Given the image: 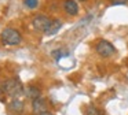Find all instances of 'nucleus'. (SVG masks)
<instances>
[{
	"label": "nucleus",
	"mask_w": 128,
	"mask_h": 115,
	"mask_svg": "<svg viewBox=\"0 0 128 115\" xmlns=\"http://www.w3.org/2000/svg\"><path fill=\"white\" fill-rule=\"evenodd\" d=\"M3 92L6 95L11 96L12 99H18L21 95L25 93V89H24L22 84L18 78H11V79H7L3 84Z\"/></svg>",
	"instance_id": "f257e3e1"
},
{
	"label": "nucleus",
	"mask_w": 128,
	"mask_h": 115,
	"mask_svg": "<svg viewBox=\"0 0 128 115\" xmlns=\"http://www.w3.org/2000/svg\"><path fill=\"white\" fill-rule=\"evenodd\" d=\"M0 40L4 45H18L22 43V34L17 29L7 27L0 33Z\"/></svg>",
	"instance_id": "f03ea898"
},
{
	"label": "nucleus",
	"mask_w": 128,
	"mask_h": 115,
	"mask_svg": "<svg viewBox=\"0 0 128 115\" xmlns=\"http://www.w3.org/2000/svg\"><path fill=\"white\" fill-rule=\"evenodd\" d=\"M95 51H96V54L102 58H110L116 54L114 45L108 40H99L98 41L96 45H95Z\"/></svg>",
	"instance_id": "7ed1b4c3"
},
{
	"label": "nucleus",
	"mask_w": 128,
	"mask_h": 115,
	"mask_svg": "<svg viewBox=\"0 0 128 115\" xmlns=\"http://www.w3.org/2000/svg\"><path fill=\"white\" fill-rule=\"evenodd\" d=\"M51 21H52V19H50L47 15H44V14H37V15H34L33 19H32V26H33L34 30H37V32L46 33V30H47L48 26L51 25Z\"/></svg>",
	"instance_id": "20e7f679"
},
{
	"label": "nucleus",
	"mask_w": 128,
	"mask_h": 115,
	"mask_svg": "<svg viewBox=\"0 0 128 115\" xmlns=\"http://www.w3.org/2000/svg\"><path fill=\"white\" fill-rule=\"evenodd\" d=\"M62 7H64L65 12H66L68 15H70V16H76L78 14V11H80L78 3L76 1V0H65L64 4H62Z\"/></svg>",
	"instance_id": "39448f33"
},
{
	"label": "nucleus",
	"mask_w": 128,
	"mask_h": 115,
	"mask_svg": "<svg viewBox=\"0 0 128 115\" xmlns=\"http://www.w3.org/2000/svg\"><path fill=\"white\" fill-rule=\"evenodd\" d=\"M32 110L36 115H40L42 112L47 111V101L43 97L34 99V100H32Z\"/></svg>",
	"instance_id": "423d86ee"
},
{
	"label": "nucleus",
	"mask_w": 128,
	"mask_h": 115,
	"mask_svg": "<svg viewBox=\"0 0 128 115\" xmlns=\"http://www.w3.org/2000/svg\"><path fill=\"white\" fill-rule=\"evenodd\" d=\"M61 27H62V21L61 19H52V21H51V25L48 26V29L46 30L44 34L46 36H54L61 30Z\"/></svg>",
	"instance_id": "0eeeda50"
},
{
	"label": "nucleus",
	"mask_w": 128,
	"mask_h": 115,
	"mask_svg": "<svg viewBox=\"0 0 128 115\" xmlns=\"http://www.w3.org/2000/svg\"><path fill=\"white\" fill-rule=\"evenodd\" d=\"M25 95H26V97L34 100V99L42 97V90H40L37 86H34V85H30V86H28L25 89Z\"/></svg>",
	"instance_id": "6e6552de"
},
{
	"label": "nucleus",
	"mask_w": 128,
	"mask_h": 115,
	"mask_svg": "<svg viewBox=\"0 0 128 115\" xmlns=\"http://www.w3.org/2000/svg\"><path fill=\"white\" fill-rule=\"evenodd\" d=\"M8 108L11 112L14 114H21L24 111V103L20 100V99H12V101L8 104Z\"/></svg>",
	"instance_id": "1a4fd4ad"
},
{
	"label": "nucleus",
	"mask_w": 128,
	"mask_h": 115,
	"mask_svg": "<svg viewBox=\"0 0 128 115\" xmlns=\"http://www.w3.org/2000/svg\"><path fill=\"white\" fill-rule=\"evenodd\" d=\"M86 115H103V114L98 107L90 104V106H87V108H86Z\"/></svg>",
	"instance_id": "9d476101"
},
{
	"label": "nucleus",
	"mask_w": 128,
	"mask_h": 115,
	"mask_svg": "<svg viewBox=\"0 0 128 115\" xmlns=\"http://www.w3.org/2000/svg\"><path fill=\"white\" fill-rule=\"evenodd\" d=\"M51 55H52V58L55 60H61L64 56H68V55H69V52H65L64 49H55V51H54Z\"/></svg>",
	"instance_id": "9b49d317"
},
{
	"label": "nucleus",
	"mask_w": 128,
	"mask_h": 115,
	"mask_svg": "<svg viewBox=\"0 0 128 115\" xmlns=\"http://www.w3.org/2000/svg\"><path fill=\"white\" fill-rule=\"evenodd\" d=\"M24 4L26 5L28 8H36L37 5H39V0H24Z\"/></svg>",
	"instance_id": "f8f14e48"
},
{
	"label": "nucleus",
	"mask_w": 128,
	"mask_h": 115,
	"mask_svg": "<svg viewBox=\"0 0 128 115\" xmlns=\"http://www.w3.org/2000/svg\"><path fill=\"white\" fill-rule=\"evenodd\" d=\"M112 5H122V4H127L128 0H110Z\"/></svg>",
	"instance_id": "ddd939ff"
},
{
	"label": "nucleus",
	"mask_w": 128,
	"mask_h": 115,
	"mask_svg": "<svg viewBox=\"0 0 128 115\" xmlns=\"http://www.w3.org/2000/svg\"><path fill=\"white\" fill-rule=\"evenodd\" d=\"M40 115H54V114H52L51 111H44V112H42Z\"/></svg>",
	"instance_id": "4468645a"
},
{
	"label": "nucleus",
	"mask_w": 128,
	"mask_h": 115,
	"mask_svg": "<svg viewBox=\"0 0 128 115\" xmlns=\"http://www.w3.org/2000/svg\"><path fill=\"white\" fill-rule=\"evenodd\" d=\"M78 1H87V0H78Z\"/></svg>",
	"instance_id": "2eb2a0df"
}]
</instances>
